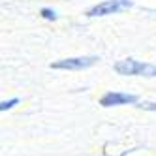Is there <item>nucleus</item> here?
<instances>
[{
    "label": "nucleus",
    "mask_w": 156,
    "mask_h": 156,
    "mask_svg": "<svg viewBox=\"0 0 156 156\" xmlns=\"http://www.w3.org/2000/svg\"><path fill=\"white\" fill-rule=\"evenodd\" d=\"M115 72L120 75H143V77H156V66L149 62H139L133 58H124L115 64Z\"/></svg>",
    "instance_id": "nucleus-1"
},
{
    "label": "nucleus",
    "mask_w": 156,
    "mask_h": 156,
    "mask_svg": "<svg viewBox=\"0 0 156 156\" xmlns=\"http://www.w3.org/2000/svg\"><path fill=\"white\" fill-rule=\"evenodd\" d=\"M128 8H132L130 0H105V2H100V4L92 6L87 12V15L88 17H104V15L124 12V9H128Z\"/></svg>",
    "instance_id": "nucleus-2"
},
{
    "label": "nucleus",
    "mask_w": 156,
    "mask_h": 156,
    "mask_svg": "<svg viewBox=\"0 0 156 156\" xmlns=\"http://www.w3.org/2000/svg\"><path fill=\"white\" fill-rule=\"evenodd\" d=\"M96 57H73V58H62L51 64V68L55 70H85L90 68V66L96 62Z\"/></svg>",
    "instance_id": "nucleus-3"
},
{
    "label": "nucleus",
    "mask_w": 156,
    "mask_h": 156,
    "mask_svg": "<svg viewBox=\"0 0 156 156\" xmlns=\"http://www.w3.org/2000/svg\"><path fill=\"white\" fill-rule=\"evenodd\" d=\"M137 96L136 94H128V92H107L102 96L100 104L104 107H113V105H124V104H136Z\"/></svg>",
    "instance_id": "nucleus-4"
},
{
    "label": "nucleus",
    "mask_w": 156,
    "mask_h": 156,
    "mask_svg": "<svg viewBox=\"0 0 156 156\" xmlns=\"http://www.w3.org/2000/svg\"><path fill=\"white\" fill-rule=\"evenodd\" d=\"M15 104H19V100H17V98H12V100H8V102H2V104H0V111H8V109H12Z\"/></svg>",
    "instance_id": "nucleus-5"
},
{
    "label": "nucleus",
    "mask_w": 156,
    "mask_h": 156,
    "mask_svg": "<svg viewBox=\"0 0 156 156\" xmlns=\"http://www.w3.org/2000/svg\"><path fill=\"white\" fill-rule=\"evenodd\" d=\"M41 15L45 17V19H57V13H55L53 9H49V8H43L41 9Z\"/></svg>",
    "instance_id": "nucleus-6"
},
{
    "label": "nucleus",
    "mask_w": 156,
    "mask_h": 156,
    "mask_svg": "<svg viewBox=\"0 0 156 156\" xmlns=\"http://www.w3.org/2000/svg\"><path fill=\"white\" fill-rule=\"evenodd\" d=\"M137 107H141V109H151V111H156V104H151V102H145V104H139Z\"/></svg>",
    "instance_id": "nucleus-7"
}]
</instances>
